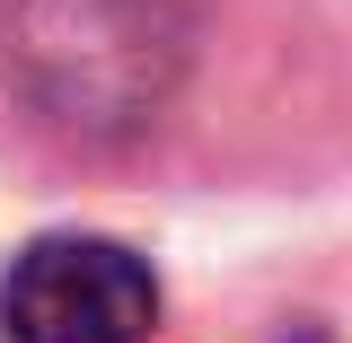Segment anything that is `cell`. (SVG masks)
<instances>
[{
  "label": "cell",
  "mask_w": 352,
  "mask_h": 343,
  "mask_svg": "<svg viewBox=\"0 0 352 343\" xmlns=\"http://www.w3.org/2000/svg\"><path fill=\"white\" fill-rule=\"evenodd\" d=\"M9 343H150L159 273L115 238H36L0 282Z\"/></svg>",
  "instance_id": "7a4b0ae2"
},
{
  "label": "cell",
  "mask_w": 352,
  "mask_h": 343,
  "mask_svg": "<svg viewBox=\"0 0 352 343\" xmlns=\"http://www.w3.org/2000/svg\"><path fill=\"white\" fill-rule=\"evenodd\" d=\"M185 71V0H9V80L44 124L124 141Z\"/></svg>",
  "instance_id": "6da1fadb"
}]
</instances>
